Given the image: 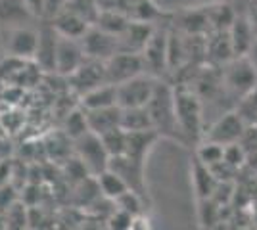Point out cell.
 Wrapping results in <instances>:
<instances>
[{
	"label": "cell",
	"instance_id": "35",
	"mask_svg": "<svg viewBox=\"0 0 257 230\" xmlns=\"http://www.w3.org/2000/svg\"><path fill=\"white\" fill-rule=\"evenodd\" d=\"M25 2H27V6L31 8V12L37 18L46 16V0H25Z\"/></svg>",
	"mask_w": 257,
	"mask_h": 230
},
{
	"label": "cell",
	"instance_id": "21",
	"mask_svg": "<svg viewBox=\"0 0 257 230\" xmlns=\"http://www.w3.org/2000/svg\"><path fill=\"white\" fill-rule=\"evenodd\" d=\"M79 100H81V108L85 111L113 108V106H117V87L115 85H102Z\"/></svg>",
	"mask_w": 257,
	"mask_h": 230
},
{
	"label": "cell",
	"instance_id": "36",
	"mask_svg": "<svg viewBox=\"0 0 257 230\" xmlns=\"http://www.w3.org/2000/svg\"><path fill=\"white\" fill-rule=\"evenodd\" d=\"M247 18H249V23H251V29H253V35L257 39V4H251L247 8Z\"/></svg>",
	"mask_w": 257,
	"mask_h": 230
},
{
	"label": "cell",
	"instance_id": "10",
	"mask_svg": "<svg viewBox=\"0 0 257 230\" xmlns=\"http://www.w3.org/2000/svg\"><path fill=\"white\" fill-rule=\"evenodd\" d=\"M83 44V50H85L86 58H92V60H100V62H107L109 58L121 52V41L119 37L106 33L98 27H90L85 33V37L81 39Z\"/></svg>",
	"mask_w": 257,
	"mask_h": 230
},
{
	"label": "cell",
	"instance_id": "8",
	"mask_svg": "<svg viewBox=\"0 0 257 230\" xmlns=\"http://www.w3.org/2000/svg\"><path fill=\"white\" fill-rule=\"evenodd\" d=\"M146 73V66H144V58L142 54H135V52H117L113 58H109L106 62V77L107 85H123L135 77Z\"/></svg>",
	"mask_w": 257,
	"mask_h": 230
},
{
	"label": "cell",
	"instance_id": "13",
	"mask_svg": "<svg viewBox=\"0 0 257 230\" xmlns=\"http://www.w3.org/2000/svg\"><path fill=\"white\" fill-rule=\"evenodd\" d=\"M86 60L83 44L77 39H67V37H60V44H58V56H56V73L62 77H67L75 73L81 67V64Z\"/></svg>",
	"mask_w": 257,
	"mask_h": 230
},
{
	"label": "cell",
	"instance_id": "3",
	"mask_svg": "<svg viewBox=\"0 0 257 230\" xmlns=\"http://www.w3.org/2000/svg\"><path fill=\"white\" fill-rule=\"evenodd\" d=\"M223 85H225L226 94L236 104L246 96L249 90H253L257 85V71L249 64L246 56L234 58L228 64L223 66Z\"/></svg>",
	"mask_w": 257,
	"mask_h": 230
},
{
	"label": "cell",
	"instance_id": "34",
	"mask_svg": "<svg viewBox=\"0 0 257 230\" xmlns=\"http://www.w3.org/2000/svg\"><path fill=\"white\" fill-rule=\"evenodd\" d=\"M96 4L100 6V10H119L127 14L131 0H96Z\"/></svg>",
	"mask_w": 257,
	"mask_h": 230
},
{
	"label": "cell",
	"instance_id": "5",
	"mask_svg": "<svg viewBox=\"0 0 257 230\" xmlns=\"http://www.w3.org/2000/svg\"><path fill=\"white\" fill-rule=\"evenodd\" d=\"M158 79L150 73L131 79L127 83L117 87V106L121 110L127 108H146L148 102L152 100V94L156 90Z\"/></svg>",
	"mask_w": 257,
	"mask_h": 230
},
{
	"label": "cell",
	"instance_id": "31",
	"mask_svg": "<svg viewBox=\"0 0 257 230\" xmlns=\"http://www.w3.org/2000/svg\"><path fill=\"white\" fill-rule=\"evenodd\" d=\"M142 205H144V197L139 196V194L133 192V190H127L123 196L115 199V207L128 213V215H133V217H140Z\"/></svg>",
	"mask_w": 257,
	"mask_h": 230
},
{
	"label": "cell",
	"instance_id": "6",
	"mask_svg": "<svg viewBox=\"0 0 257 230\" xmlns=\"http://www.w3.org/2000/svg\"><path fill=\"white\" fill-rule=\"evenodd\" d=\"M67 83H69V88L73 90L77 98H83L90 90L102 87V85H107L106 62L86 58L75 73L67 77Z\"/></svg>",
	"mask_w": 257,
	"mask_h": 230
},
{
	"label": "cell",
	"instance_id": "4",
	"mask_svg": "<svg viewBox=\"0 0 257 230\" xmlns=\"http://www.w3.org/2000/svg\"><path fill=\"white\" fill-rule=\"evenodd\" d=\"M73 155L86 167V171L92 176H98L109 169V153L102 138L94 132H86L85 136L73 140Z\"/></svg>",
	"mask_w": 257,
	"mask_h": 230
},
{
	"label": "cell",
	"instance_id": "37",
	"mask_svg": "<svg viewBox=\"0 0 257 230\" xmlns=\"http://www.w3.org/2000/svg\"><path fill=\"white\" fill-rule=\"evenodd\" d=\"M246 58L249 60V64H251V66H253V69L257 71V41L253 43V46L249 48V52H247Z\"/></svg>",
	"mask_w": 257,
	"mask_h": 230
},
{
	"label": "cell",
	"instance_id": "11",
	"mask_svg": "<svg viewBox=\"0 0 257 230\" xmlns=\"http://www.w3.org/2000/svg\"><path fill=\"white\" fill-rule=\"evenodd\" d=\"M58 44H60V35L54 29L50 20L39 27V44L35 52V66L46 73H56V56H58Z\"/></svg>",
	"mask_w": 257,
	"mask_h": 230
},
{
	"label": "cell",
	"instance_id": "26",
	"mask_svg": "<svg viewBox=\"0 0 257 230\" xmlns=\"http://www.w3.org/2000/svg\"><path fill=\"white\" fill-rule=\"evenodd\" d=\"M194 182H196V190L202 199H207L217 188V178H215L213 171L202 161H196L194 165Z\"/></svg>",
	"mask_w": 257,
	"mask_h": 230
},
{
	"label": "cell",
	"instance_id": "19",
	"mask_svg": "<svg viewBox=\"0 0 257 230\" xmlns=\"http://www.w3.org/2000/svg\"><path fill=\"white\" fill-rule=\"evenodd\" d=\"M85 113L86 121H88V127H90V132H94L98 136H102V134L121 127V108L119 106L104 108V110L85 111Z\"/></svg>",
	"mask_w": 257,
	"mask_h": 230
},
{
	"label": "cell",
	"instance_id": "2",
	"mask_svg": "<svg viewBox=\"0 0 257 230\" xmlns=\"http://www.w3.org/2000/svg\"><path fill=\"white\" fill-rule=\"evenodd\" d=\"M177 119L184 136V142H198L204 136V104L190 87L181 85L175 88Z\"/></svg>",
	"mask_w": 257,
	"mask_h": 230
},
{
	"label": "cell",
	"instance_id": "1",
	"mask_svg": "<svg viewBox=\"0 0 257 230\" xmlns=\"http://www.w3.org/2000/svg\"><path fill=\"white\" fill-rule=\"evenodd\" d=\"M148 113L154 123V131L160 136H167L173 140L184 142V136L179 127V119H177V108H175V88L158 79L156 90L152 94V100L148 102ZM186 144V142H184Z\"/></svg>",
	"mask_w": 257,
	"mask_h": 230
},
{
	"label": "cell",
	"instance_id": "12",
	"mask_svg": "<svg viewBox=\"0 0 257 230\" xmlns=\"http://www.w3.org/2000/svg\"><path fill=\"white\" fill-rule=\"evenodd\" d=\"M6 35V54L18 60H33L39 44V27H18L12 31H4Z\"/></svg>",
	"mask_w": 257,
	"mask_h": 230
},
{
	"label": "cell",
	"instance_id": "22",
	"mask_svg": "<svg viewBox=\"0 0 257 230\" xmlns=\"http://www.w3.org/2000/svg\"><path fill=\"white\" fill-rule=\"evenodd\" d=\"M121 129L127 132L154 131V123L148 108H127L121 110Z\"/></svg>",
	"mask_w": 257,
	"mask_h": 230
},
{
	"label": "cell",
	"instance_id": "24",
	"mask_svg": "<svg viewBox=\"0 0 257 230\" xmlns=\"http://www.w3.org/2000/svg\"><path fill=\"white\" fill-rule=\"evenodd\" d=\"M98 180V186H100V192H102V196L106 197V199H111V201H115L117 197H121L127 190L131 188L125 184V180L117 175V173H113L111 169H106L104 173H100L96 176Z\"/></svg>",
	"mask_w": 257,
	"mask_h": 230
},
{
	"label": "cell",
	"instance_id": "28",
	"mask_svg": "<svg viewBox=\"0 0 257 230\" xmlns=\"http://www.w3.org/2000/svg\"><path fill=\"white\" fill-rule=\"evenodd\" d=\"M102 142L106 146L109 157H121L127 152V131H123L121 127L119 129H113V131L106 132L100 136Z\"/></svg>",
	"mask_w": 257,
	"mask_h": 230
},
{
	"label": "cell",
	"instance_id": "9",
	"mask_svg": "<svg viewBox=\"0 0 257 230\" xmlns=\"http://www.w3.org/2000/svg\"><path fill=\"white\" fill-rule=\"evenodd\" d=\"M167 41H169V27L156 23L154 35L142 52L146 73L154 75L156 79L167 71Z\"/></svg>",
	"mask_w": 257,
	"mask_h": 230
},
{
	"label": "cell",
	"instance_id": "33",
	"mask_svg": "<svg viewBox=\"0 0 257 230\" xmlns=\"http://www.w3.org/2000/svg\"><path fill=\"white\" fill-rule=\"evenodd\" d=\"M247 153L244 152V148L240 146V144H232V146H226L225 148V161L228 167H232V169H238L240 165H242V161L246 159Z\"/></svg>",
	"mask_w": 257,
	"mask_h": 230
},
{
	"label": "cell",
	"instance_id": "7",
	"mask_svg": "<svg viewBox=\"0 0 257 230\" xmlns=\"http://www.w3.org/2000/svg\"><path fill=\"white\" fill-rule=\"evenodd\" d=\"M246 129L247 125L244 123V119L232 110L223 113L221 117H217L211 123V127L205 131L204 138L207 142H215L226 148V146H232V144L240 142Z\"/></svg>",
	"mask_w": 257,
	"mask_h": 230
},
{
	"label": "cell",
	"instance_id": "30",
	"mask_svg": "<svg viewBox=\"0 0 257 230\" xmlns=\"http://www.w3.org/2000/svg\"><path fill=\"white\" fill-rule=\"evenodd\" d=\"M223 159H225V146H219V144L205 140L198 150V161L207 165L209 169H213L215 165L223 163Z\"/></svg>",
	"mask_w": 257,
	"mask_h": 230
},
{
	"label": "cell",
	"instance_id": "32",
	"mask_svg": "<svg viewBox=\"0 0 257 230\" xmlns=\"http://www.w3.org/2000/svg\"><path fill=\"white\" fill-rule=\"evenodd\" d=\"M135 219L137 217H133V215H128V213L115 207V211L106 219V226L107 230H131Z\"/></svg>",
	"mask_w": 257,
	"mask_h": 230
},
{
	"label": "cell",
	"instance_id": "29",
	"mask_svg": "<svg viewBox=\"0 0 257 230\" xmlns=\"http://www.w3.org/2000/svg\"><path fill=\"white\" fill-rule=\"evenodd\" d=\"M234 111L244 119L247 127L257 125V85L253 90H249L244 98L236 104Z\"/></svg>",
	"mask_w": 257,
	"mask_h": 230
},
{
	"label": "cell",
	"instance_id": "39",
	"mask_svg": "<svg viewBox=\"0 0 257 230\" xmlns=\"http://www.w3.org/2000/svg\"><path fill=\"white\" fill-rule=\"evenodd\" d=\"M255 127H257V125H255Z\"/></svg>",
	"mask_w": 257,
	"mask_h": 230
},
{
	"label": "cell",
	"instance_id": "17",
	"mask_svg": "<svg viewBox=\"0 0 257 230\" xmlns=\"http://www.w3.org/2000/svg\"><path fill=\"white\" fill-rule=\"evenodd\" d=\"M156 23H146V22H131L127 31L119 37L121 41V50L123 52H135V54H142L148 41L154 35Z\"/></svg>",
	"mask_w": 257,
	"mask_h": 230
},
{
	"label": "cell",
	"instance_id": "18",
	"mask_svg": "<svg viewBox=\"0 0 257 230\" xmlns=\"http://www.w3.org/2000/svg\"><path fill=\"white\" fill-rule=\"evenodd\" d=\"M50 23L54 25V29L58 31L60 37H67V39H77V41H81L85 33L92 27V25H88L85 20H81L79 16L75 14H71L69 10H65V8H60V10L54 14L52 18H50Z\"/></svg>",
	"mask_w": 257,
	"mask_h": 230
},
{
	"label": "cell",
	"instance_id": "14",
	"mask_svg": "<svg viewBox=\"0 0 257 230\" xmlns=\"http://www.w3.org/2000/svg\"><path fill=\"white\" fill-rule=\"evenodd\" d=\"M109 169H111L113 173H117L133 192H137L139 196H142L146 199L144 163H139V161L131 159L127 155H121V157H111V159H109Z\"/></svg>",
	"mask_w": 257,
	"mask_h": 230
},
{
	"label": "cell",
	"instance_id": "15",
	"mask_svg": "<svg viewBox=\"0 0 257 230\" xmlns=\"http://www.w3.org/2000/svg\"><path fill=\"white\" fill-rule=\"evenodd\" d=\"M35 14L25 0H0V29L12 31L18 27H29L35 22Z\"/></svg>",
	"mask_w": 257,
	"mask_h": 230
},
{
	"label": "cell",
	"instance_id": "20",
	"mask_svg": "<svg viewBox=\"0 0 257 230\" xmlns=\"http://www.w3.org/2000/svg\"><path fill=\"white\" fill-rule=\"evenodd\" d=\"M160 138V134L156 131H146V132H127V152L125 155L144 163L146 155L152 150V146L156 144V140Z\"/></svg>",
	"mask_w": 257,
	"mask_h": 230
},
{
	"label": "cell",
	"instance_id": "16",
	"mask_svg": "<svg viewBox=\"0 0 257 230\" xmlns=\"http://www.w3.org/2000/svg\"><path fill=\"white\" fill-rule=\"evenodd\" d=\"M228 35H230L234 58L247 56L249 48L257 41L255 35H253V29H251V23H249V18H247V12L236 10V18L232 25H230V29H228Z\"/></svg>",
	"mask_w": 257,
	"mask_h": 230
},
{
	"label": "cell",
	"instance_id": "23",
	"mask_svg": "<svg viewBox=\"0 0 257 230\" xmlns=\"http://www.w3.org/2000/svg\"><path fill=\"white\" fill-rule=\"evenodd\" d=\"M131 18L127 14L119 10H100V16H98L94 27L106 31V33L113 35V37H121V35L127 31V27L131 25Z\"/></svg>",
	"mask_w": 257,
	"mask_h": 230
},
{
	"label": "cell",
	"instance_id": "27",
	"mask_svg": "<svg viewBox=\"0 0 257 230\" xmlns=\"http://www.w3.org/2000/svg\"><path fill=\"white\" fill-rule=\"evenodd\" d=\"M62 8L79 16L88 25H94L100 16V6L96 4V0H64Z\"/></svg>",
	"mask_w": 257,
	"mask_h": 230
},
{
	"label": "cell",
	"instance_id": "25",
	"mask_svg": "<svg viewBox=\"0 0 257 230\" xmlns=\"http://www.w3.org/2000/svg\"><path fill=\"white\" fill-rule=\"evenodd\" d=\"M65 136H69L71 140H77L81 136H85L86 132H90V127H88V121H86V113L85 110L79 106L77 110L69 111L67 117L64 121V129H62Z\"/></svg>",
	"mask_w": 257,
	"mask_h": 230
},
{
	"label": "cell",
	"instance_id": "38",
	"mask_svg": "<svg viewBox=\"0 0 257 230\" xmlns=\"http://www.w3.org/2000/svg\"><path fill=\"white\" fill-rule=\"evenodd\" d=\"M6 54V35L0 29V56Z\"/></svg>",
	"mask_w": 257,
	"mask_h": 230
}]
</instances>
